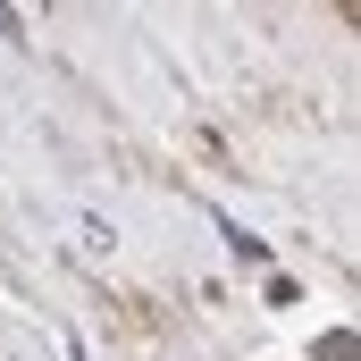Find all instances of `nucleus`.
I'll list each match as a JSON object with an SVG mask.
<instances>
[]
</instances>
